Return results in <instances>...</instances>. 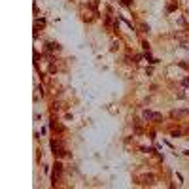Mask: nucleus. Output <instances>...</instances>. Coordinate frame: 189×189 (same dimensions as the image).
<instances>
[{
    "label": "nucleus",
    "mask_w": 189,
    "mask_h": 189,
    "mask_svg": "<svg viewBox=\"0 0 189 189\" xmlns=\"http://www.w3.org/2000/svg\"><path fill=\"white\" fill-rule=\"evenodd\" d=\"M144 119H153V121H159L161 119V113H155V112H149V110H146L144 112Z\"/></svg>",
    "instance_id": "f03ea898"
},
{
    "label": "nucleus",
    "mask_w": 189,
    "mask_h": 189,
    "mask_svg": "<svg viewBox=\"0 0 189 189\" xmlns=\"http://www.w3.org/2000/svg\"><path fill=\"white\" fill-rule=\"evenodd\" d=\"M61 172H62V165H61V163H57V165H55V172H53V182H59V176H61Z\"/></svg>",
    "instance_id": "7ed1b4c3"
},
{
    "label": "nucleus",
    "mask_w": 189,
    "mask_h": 189,
    "mask_svg": "<svg viewBox=\"0 0 189 189\" xmlns=\"http://www.w3.org/2000/svg\"><path fill=\"white\" fill-rule=\"evenodd\" d=\"M51 149H53V153H55V155H59V157H62V155H64V149H62L61 142H55V140H53L51 142Z\"/></svg>",
    "instance_id": "f257e3e1"
}]
</instances>
